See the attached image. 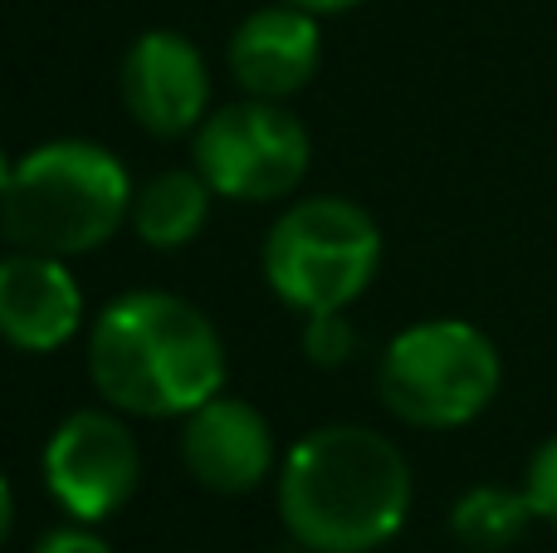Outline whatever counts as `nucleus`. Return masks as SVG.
<instances>
[{
  "label": "nucleus",
  "mask_w": 557,
  "mask_h": 553,
  "mask_svg": "<svg viewBox=\"0 0 557 553\" xmlns=\"http://www.w3.org/2000/svg\"><path fill=\"white\" fill-rule=\"evenodd\" d=\"M523 490H529V505L543 525H557V431L533 451L529 476H523Z\"/></svg>",
  "instance_id": "15"
},
{
  "label": "nucleus",
  "mask_w": 557,
  "mask_h": 553,
  "mask_svg": "<svg viewBox=\"0 0 557 553\" xmlns=\"http://www.w3.org/2000/svg\"><path fill=\"white\" fill-rule=\"evenodd\" d=\"M196 172L225 201H284L308 176V127L274 98H250L211 108L196 127Z\"/></svg>",
  "instance_id": "6"
},
{
  "label": "nucleus",
  "mask_w": 557,
  "mask_h": 553,
  "mask_svg": "<svg viewBox=\"0 0 557 553\" xmlns=\"http://www.w3.org/2000/svg\"><path fill=\"white\" fill-rule=\"evenodd\" d=\"M35 553H113V549H108V539H98L88 525H64V529H49V534L35 544Z\"/></svg>",
  "instance_id": "16"
},
{
  "label": "nucleus",
  "mask_w": 557,
  "mask_h": 553,
  "mask_svg": "<svg viewBox=\"0 0 557 553\" xmlns=\"http://www.w3.org/2000/svg\"><path fill=\"white\" fill-rule=\"evenodd\" d=\"M298 343H304L308 362H318V368H343V362L357 353V329H352V319H347V309L304 314Z\"/></svg>",
  "instance_id": "14"
},
{
  "label": "nucleus",
  "mask_w": 557,
  "mask_h": 553,
  "mask_svg": "<svg viewBox=\"0 0 557 553\" xmlns=\"http://www.w3.org/2000/svg\"><path fill=\"white\" fill-rule=\"evenodd\" d=\"M318 54H323V39H318V15L298 5H264L255 15L240 20V29L231 35V74L235 84L250 98H294L298 88L313 84L318 74Z\"/></svg>",
  "instance_id": "11"
},
{
  "label": "nucleus",
  "mask_w": 557,
  "mask_h": 553,
  "mask_svg": "<svg viewBox=\"0 0 557 553\" xmlns=\"http://www.w3.org/2000/svg\"><path fill=\"white\" fill-rule=\"evenodd\" d=\"M382 270V225L347 196H308L274 221L264 280L288 309L327 314L362 299Z\"/></svg>",
  "instance_id": "5"
},
{
  "label": "nucleus",
  "mask_w": 557,
  "mask_h": 553,
  "mask_svg": "<svg viewBox=\"0 0 557 553\" xmlns=\"http://www.w3.org/2000/svg\"><path fill=\"white\" fill-rule=\"evenodd\" d=\"M123 103L152 137H186L211 113V69L201 49L176 29H147L123 54Z\"/></svg>",
  "instance_id": "8"
},
{
  "label": "nucleus",
  "mask_w": 557,
  "mask_h": 553,
  "mask_svg": "<svg viewBox=\"0 0 557 553\" xmlns=\"http://www.w3.org/2000/svg\"><path fill=\"white\" fill-rule=\"evenodd\" d=\"M133 192L127 167L108 147L88 137H59L15 162V176L0 196V231L10 250L74 260L127 225Z\"/></svg>",
  "instance_id": "3"
},
{
  "label": "nucleus",
  "mask_w": 557,
  "mask_h": 553,
  "mask_svg": "<svg viewBox=\"0 0 557 553\" xmlns=\"http://www.w3.org/2000/svg\"><path fill=\"white\" fill-rule=\"evenodd\" d=\"M84 294L69 260L39 250H10L0 260V339L20 353H54L78 333Z\"/></svg>",
  "instance_id": "10"
},
{
  "label": "nucleus",
  "mask_w": 557,
  "mask_h": 553,
  "mask_svg": "<svg viewBox=\"0 0 557 553\" xmlns=\"http://www.w3.org/2000/svg\"><path fill=\"white\" fill-rule=\"evenodd\" d=\"M45 486L78 525H103L137 495L143 446L117 407H84L59 421L45 446Z\"/></svg>",
  "instance_id": "7"
},
{
  "label": "nucleus",
  "mask_w": 557,
  "mask_h": 553,
  "mask_svg": "<svg viewBox=\"0 0 557 553\" xmlns=\"http://www.w3.org/2000/svg\"><path fill=\"white\" fill-rule=\"evenodd\" d=\"M182 421V460L196 486L215 495H250L264 486V476L274 470V431L255 402L215 392Z\"/></svg>",
  "instance_id": "9"
},
{
  "label": "nucleus",
  "mask_w": 557,
  "mask_h": 553,
  "mask_svg": "<svg viewBox=\"0 0 557 553\" xmlns=\"http://www.w3.org/2000/svg\"><path fill=\"white\" fill-rule=\"evenodd\" d=\"M288 5L308 10V15H337V10H357V5H367V0H288Z\"/></svg>",
  "instance_id": "17"
},
{
  "label": "nucleus",
  "mask_w": 557,
  "mask_h": 553,
  "mask_svg": "<svg viewBox=\"0 0 557 553\" xmlns=\"http://www.w3.org/2000/svg\"><path fill=\"white\" fill-rule=\"evenodd\" d=\"M411 460L372 427H318L284 456L278 515L304 553H372L411 515Z\"/></svg>",
  "instance_id": "1"
},
{
  "label": "nucleus",
  "mask_w": 557,
  "mask_h": 553,
  "mask_svg": "<svg viewBox=\"0 0 557 553\" xmlns=\"http://www.w3.org/2000/svg\"><path fill=\"white\" fill-rule=\"evenodd\" d=\"M533 519L539 515H533V505H529V490L474 486L455 500L450 534L470 553H509L523 534H529Z\"/></svg>",
  "instance_id": "13"
},
{
  "label": "nucleus",
  "mask_w": 557,
  "mask_h": 553,
  "mask_svg": "<svg viewBox=\"0 0 557 553\" xmlns=\"http://www.w3.org/2000/svg\"><path fill=\"white\" fill-rule=\"evenodd\" d=\"M499 348L465 319H425L401 329L376 372L386 411L416 431L470 427L499 397Z\"/></svg>",
  "instance_id": "4"
},
{
  "label": "nucleus",
  "mask_w": 557,
  "mask_h": 553,
  "mask_svg": "<svg viewBox=\"0 0 557 553\" xmlns=\"http://www.w3.org/2000/svg\"><path fill=\"white\" fill-rule=\"evenodd\" d=\"M10 529H15V495H10V480L0 476V549H5Z\"/></svg>",
  "instance_id": "18"
},
{
  "label": "nucleus",
  "mask_w": 557,
  "mask_h": 553,
  "mask_svg": "<svg viewBox=\"0 0 557 553\" xmlns=\"http://www.w3.org/2000/svg\"><path fill=\"white\" fill-rule=\"evenodd\" d=\"M10 176H15V162H10V157H5V147H0V196H5Z\"/></svg>",
  "instance_id": "19"
},
{
  "label": "nucleus",
  "mask_w": 557,
  "mask_h": 553,
  "mask_svg": "<svg viewBox=\"0 0 557 553\" xmlns=\"http://www.w3.org/2000/svg\"><path fill=\"white\" fill-rule=\"evenodd\" d=\"M211 182L201 172H186V167H172V172L147 176L133 192V211H127V225L137 231V241L152 245V250H182L201 235L206 216H211Z\"/></svg>",
  "instance_id": "12"
},
{
  "label": "nucleus",
  "mask_w": 557,
  "mask_h": 553,
  "mask_svg": "<svg viewBox=\"0 0 557 553\" xmlns=\"http://www.w3.org/2000/svg\"><path fill=\"white\" fill-rule=\"evenodd\" d=\"M88 378L98 397L127 417H191L225 392V343L196 304L137 290L98 314Z\"/></svg>",
  "instance_id": "2"
}]
</instances>
